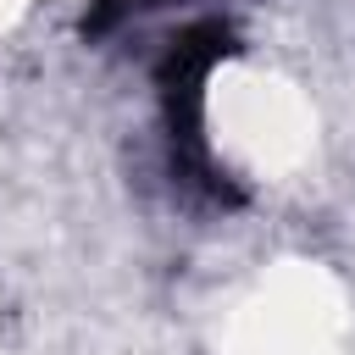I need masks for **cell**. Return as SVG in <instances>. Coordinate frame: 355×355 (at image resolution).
<instances>
[{
  "mask_svg": "<svg viewBox=\"0 0 355 355\" xmlns=\"http://www.w3.org/2000/svg\"><path fill=\"white\" fill-rule=\"evenodd\" d=\"M233 50V33L222 22H194L189 33L172 39L166 61H161V89L172 100V116H183V133L194 139V111H200V83L205 72Z\"/></svg>",
  "mask_w": 355,
  "mask_h": 355,
  "instance_id": "cell-1",
  "label": "cell"
},
{
  "mask_svg": "<svg viewBox=\"0 0 355 355\" xmlns=\"http://www.w3.org/2000/svg\"><path fill=\"white\" fill-rule=\"evenodd\" d=\"M144 6H161V0H100V6L83 17V33H105L116 17H128V11H144Z\"/></svg>",
  "mask_w": 355,
  "mask_h": 355,
  "instance_id": "cell-2",
  "label": "cell"
}]
</instances>
